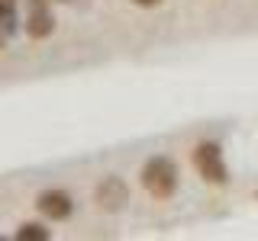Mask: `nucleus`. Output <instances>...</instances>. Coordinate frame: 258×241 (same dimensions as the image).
Here are the masks:
<instances>
[{
    "instance_id": "f257e3e1",
    "label": "nucleus",
    "mask_w": 258,
    "mask_h": 241,
    "mask_svg": "<svg viewBox=\"0 0 258 241\" xmlns=\"http://www.w3.org/2000/svg\"><path fill=\"white\" fill-rule=\"evenodd\" d=\"M139 177H142V187L152 199H171L177 190V164L165 155H155V158L145 161Z\"/></svg>"
},
{
    "instance_id": "f03ea898",
    "label": "nucleus",
    "mask_w": 258,
    "mask_h": 241,
    "mask_svg": "<svg viewBox=\"0 0 258 241\" xmlns=\"http://www.w3.org/2000/svg\"><path fill=\"white\" fill-rule=\"evenodd\" d=\"M194 167L197 174L204 177L207 183H226L229 180V171H226V161H223V148L216 142H200L194 148Z\"/></svg>"
},
{
    "instance_id": "7ed1b4c3",
    "label": "nucleus",
    "mask_w": 258,
    "mask_h": 241,
    "mask_svg": "<svg viewBox=\"0 0 258 241\" xmlns=\"http://www.w3.org/2000/svg\"><path fill=\"white\" fill-rule=\"evenodd\" d=\"M94 199H97V206L103 209V212H119L126 203H129V187H126V180L123 177H103L100 183H97V190H94Z\"/></svg>"
},
{
    "instance_id": "20e7f679",
    "label": "nucleus",
    "mask_w": 258,
    "mask_h": 241,
    "mask_svg": "<svg viewBox=\"0 0 258 241\" xmlns=\"http://www.w3.org/2000/svg\"><path fill=\"white\" fill-rule=\"evenodd\" d=\"M36 209L52 222H64L71 212H75V203H71V196L64 190H45V193H39Z\"/></svg>"
},
{
    "instance_id": "39448f33",
    "label": "nucleus",
    "mask_w": 258,
    "mask_h": 241,
    "mask_svg": "<svg viewBox=\"0 0 258 241\" xmlns=\"http://www.w3.org/2000/svg\"><path fill=\"white\" fill-rule=\"evenodd\" d=\"M55 32V16H52V10L45 7V0H32V10H29V16H26V36L29 39H48Z\"/></svg>"
},
{
    "instance_id": "423d86ee",
    "label": "nucleus",
    "mask_w": 258,
    "mask_h": 241,
    "mask_svg": "<svg viewBox=\"0 0 258 241\" xmlns=\"http://www.w3.org/2000/svg\"><path fill=\"white\" fill-rule=\"evenodd\" d=\"M16 238H20V241H48L52 231H48L45 225H39V222H23L20 231H16Z\"/></svg>"
},
{
    "instance_id": "0eeeda50",
    "label": "nucleus",
    "mask_w": 258,
    "mask_h": 241,
    "mask_svg": "<svg viewBox=\"0 0 258 241\" xmlns=\"http://www.w3.org/2000/svg\"><path fill=\"white\" fill-rule=\"evenodd\" d=\"M16 23H20V16H16V4H0V32H4V36H13Z\"/></svg>"
},
{
    "instance_id": "6e6552de",
    "label": "nucleus",
    "mask_w": 258,
    "mask_h": 241,
    "mask_svg": "<svg viewBox=\"0 0 258 241\" xmlns=\"http://www.w3.org/2000/svg\"><path fill=\"white\" fill-rule=\"evenodd\" d=\"M136 4H139V7H158L161 0H136Z\"/></svg>"
},
{
    "instance_id": "1a4fd4ad",
    "label": "nucleus",
    "mask_w": 258,
    "mask_h": 241,
    "mask_svg": "<svg viewBox=\"0 0 258 241\" xmlns=\"http://www.w3.org/2000/svg\"><path fill=\"white\" fill-rule=\"evenodd\" d=\"M0 4H16V0H0Z\"/></svg>"
},
{
    "instance_id": "9d476101",
    "label": "nucleus",
    "mask_w": 258,
    "mask_h": 241,
    "mask_svg": "<svg viewBox=\"0 0 258 241\" xmlns=\"http://www.w3.org/2000/svg\"><path fill=\"white\" fill-rule=\"evenodd\" d=\"M0 45H4V32H0Z\"/></svg>"
},
{
    "instance_id": "9b49d317",
    "label": "nucleus",
    "mask_w": 258,
    "mask_h": 241,
    "mask_svg": "<svg viewBox=\"0 0 258 241\" xmlns=\"http://www.w3.org/2000/svg\"><path fill=\"white\" fill-rule=\"evenodd\" d=\"M64 4H68V0H64Z\"/></svg>"
}]
</instances>
